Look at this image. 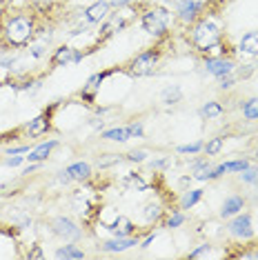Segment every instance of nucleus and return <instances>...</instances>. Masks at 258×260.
Instances as JSON below:
<instances>
[{
	"instance_id": "nucleus-15",
	"label": "nucleus",
	"mask_w": 258,
	"mask_h": 260,
	"mask_svg": "<svg viewBox=\"0 0 258 260\" xmlns=\"http://www.w3.org/2000/svg\"><path fill=\"white\" fill-rule=\"evenodd\" d=\"M240 54L245 56H258V31H249L240 38V45H238Z\"/></svg>"
},
{
	"instance_id": "nucleus-40",
	"label": "nucleus",
	"mask_w": 258,
	"mask_h": 260,
	"mask_svg": "<svg viewBox=\"0 0 258 260\" xmlns=\"http://www.w3.org/2000/svg\"><path fill=\"white\" fill-rule=\"evenodd\" d=\"M25 151H29V147H16V149H9L7 153L9 156H18V153H25Z\"/></svg>"
},
{
	"instance_id": "nucleus-26",
	"label": "nucleus",
	"mask_w": 258,
	"mask_h": 260,
	"mask_svg": "<svg viewBox=\"0 0 258 260\" xmlns=\"http://www.w3.org/2000/svg\"><path fill=\"white\" fill-rule=\"evenodd\" d=\"M243 116L247 120H258V98H249L243 103Z\"/></svg>"
},
{
	"instance_id": "nucleus-20",
	"label": "nucleus",
	"mask_w": 258,
	"mask_h": 260,
	"mask_svg": "<svg viewBox=\"0 0 258 260\" xmlns=\"http://www.w3.org/2000/svg\"><path fill=\"white\" fill-rule=\"evenodd\" d=\"M103 138L105 140H116V143H125V140L132 138V134H129V127H114V129H105Z\"/></svg>"
},
{
	"instance_id": "nucleus-24",
	"label": "nucleus",
	"mask_w": 258,
	"mask_h": 260,
	"mask_svg": "<svg viewBox=\"0 0 258 260\" xmlns=\"http://www.w3.org/2000/svg\"><path fill=\"white\" fill-rule=\"evenodd\" d=\"M103 78H105V74H93L89 80H87V85L83 87V96L85 98H91L93 93L98 91V87H101V82H103Z\"/></svg>"
},
{
	"instance_id": "nucleus-9",
	"label": "nucleus",
	"mask_w": 258,
	"mask_h": 260,
	"mask_svg": "<svg viewBox=\"0 0 258 260\" xmlns=\"http://www.w3.org/2000/svg\"><path fill=\"white\" fill-rule=\"evenodd\" d=\"M62 180H87L91 176V165L80 160V162H72L64 171H60Z\"/></svg>"
},
{
	"instance_id": "nucleus-18",
	"label": "nucleus",
	"mask_w": 258,
	"mask_h": 260,
	"mask_svg": "<svg viewBox=\"0 0 258 260\" xmlns=\"http://www.w3.org/2000/svg\"><path fill=\"white\" fill-rule=\"evenodd\" d=\"M47 129H49V120H47V116H45V114H40V116H36V118H34V120L27 125V134L34 138V136L45 134Z\"/></svg>"
},
{
	"instance_id": "nucleus-16",
	"label": "nucleus",
	"mask_w": 258,
	"mask_h": 260,
	"mask_svg": "<svg viewBox=\"0 0 258 260\" xmlns=\"http://www.w3.org/2000/svg\"><path fill=\"white\" fill-rule=\"evenodd\" d=\"M245 167H249V160H227L214 169V178H220V176H225V174H238V171H243Z\"/></svg>"
},
{
	"instance_id": "nucleus-6",
	"label": "nucleus",
	"mask_w": 258,
	"mask_h": 260,
	"mask_svg": "<svg viewBox=\"0 0 258 260\" xmlns=\"http://www.w3.org/2000/svg\"><path fill=\"white\" fill-rule=\"evenodd\" d=\"M205 67H207V72L212 76H216V78H222V76H230L232 72H236V64H234V60H230V58H222V56L207 58Z\"/></svg>"
},
{
	"instance_id": "nucleus-44",
	"label": "nucleus",
	"mask_w": 258,
	"mask_h": 260,
	"mask_svg": "<svg viewBox=\"0 0 258 260\" xmlns=\"http://www.w3.org/2000/svg\"><path fill=\"white\" fill-rule=\"evenodd\" d=\"M154 238H156V234H149L147 238L143 240V245H140V247H149V245H151V240H154Z\"/></svg>"
},
{
	"instance_id": "nucleus-29",
	"label": "nucleus",
	"mask_w": 258,
	"mask_h": 260,
	"mask_svg": "<svg viewBox=\"0 0 258 260\" xmlns=\"http://www.w3.org/2000/svg\"><path fill=\"white\" fill-rule=\"evenodd\" d=\"M122 182H125V187H132V189H138V191H143V189H147V182H145L143 178H140L138 174H127L125 178H122Z\"/></svg>"
},
{
	"instance_id": "nucleus-33",
	"label": "nucleus",
	"mask_w": 258,
	"mask_h": 260,
	"mask_svg": "<svg viewBox=\"0 0 258 260\" xmlns=\"http://www.w3.org/2000/svg\"><path fill=\"white\" fill-rule=\"evenodd\" d=\"M203 147L205 145L198 143V140H196V143H191V145H178V153H198Z\"/></svg>"
},
{
	"instance_id": "nucleus-43",
	"label": "nucleus",
	"mask_w": 258,
	"mask_h": 260,
	"mask_svg": "<svg viewBox=\"0 0 258 260\" xmlns=\"http://www.w3.org/2000/svg\"><path fill=\"white\" fill-rule=\"evenodd\" d=\"M29 258H43V249H40V247H34L31 253H29Z\"/></svg>"
},
{
	"instance_id": "nucleus-14",
	"label": "nucleus",
	"mask_w": 258,
	"mask_h": 260,
	"mask_svg": "<svg viewBox=\"0 0 258 260\" xmlns=\"http://www.w3.org/2000/svg\"><path fill=\"white\" fill-rule=\"evenodd\" d=\"M243 207H245L243 196H238V193H234V196H227L225 203H222V207H220V216L222 218H232V216L240 214V209H243Z\"/></svg>"
},
{
	"instance_id": "nucleus-8",
	"label": "nucleus",
	"mask_w": 258,
	"mask_h": 260,
	"mask_svg": "<svg viewBox=\"0 0 258 260\" xmlns=\"http://www.w3.org/2000/svg\"><path fill=\"white\" fill-rule=\"evenodd\" d=\"M109 9H111V5L107 0H98V3L89 5L85 9V22L87 25H98V22H103L109 16Z\"/></svg>"
},
{
	"instance_id": "nucleus-35",
	"label": "nucleus",
	"mask_w": 258,
	"mask_h": 260,
	"mask_svg": "<svg viewBox=\"0 0 258 260\" xmlns=\"http://www.w3.org/2000/svg\"><path fill=\"white\" fill-rule=\"evenodd\" d=\"M145 158H147V151H145V149H134V151H129L127 160H132V162H143Z\"/></svg>"
},
{
	"instance_id": "nucleus-21",
	"label": "nucleus",
	"mask_w": 258,
	"mask_h": 260,
	"mask_svg": "<svg viewBox=\"0 0 258 260\" xmlns=\"http://www.w3.org/2000/svg\"><path fill=\"white\" fill-rule=\"evenodd\" d=\"M203 193H205L203 189H187L185 196H183V200H180V207H183V209H191L194 205L201 203Z\"/></svg>"
},
{
	"instance_id": "nucleus-39",
	"label": "nucleus",
	"mask_w": 258,
	"mask_h": 260,
	"mask_svg": "<svg viewBox=\"0 0 258 260\" xmlns=\"http://www.w3.org/2000/svg\"><path fill=\"white\" fill-rule=\"evenodd\" d=\"M20 162H22L20 156H14V158H9V160H5V165H7V167H18Z\"/></svg>"
},
{
	"instance_id": "nucleus-32",
	"label": "nucleus",
	"mask_w": 258,
	"mask_h": 260,
	"mask_svg": "<svg viewBox=\"0 0 258 260\" xmlns=\"http://www.w3.org/2000/svg\"><path fill=\"white\" fill-rule=\"evenodd\" d=\"M207 256H214L212 245H201L198 249H194V251L189 253V258H207Z\"/></svg>"
},
{
	"instance_id": "nucleus-2",
	"label": "nucleus",
	"mask_w": 258,
	"mask_h": 260,
	"mask_svg": "<svg viewBox=\"0 0 258 260\" xmlns=\"http://www.w3.org/2000/svg\"><path fill=\"white\" fill-rule=\"evenodd\" d=\"M169 22H172V14L163 7L145 11L143 18H140V25H143V29L149 36H163V34L167 31Z\"/></svg>"
},
{
	"instance_id": "nucleus-17",
	"label": "nucleus",
	"mask_w": 258,
	"mask_h": 260,
	"mask_svg": "<svg viewBox=\"0 0 258 260\" xmlns=\"http://www.w3.org/2000/svg\"><path fill=\"white\" fill-rule=\"evenodd\" d=\"M127 18H122L120 14H111L107 22H105V27H103V36H111V34H116V31H122V27L127 25Z\"/></svg>"
},
{
	"instance_id": "nucleus-12",
	"label": "nucleus",
	"mask_w": 258,
	"mask_h": 260,
	"mask_svg": "<svg viewBox=\"0 0 258 260\" xmlns=\"http://www.w3.org/2000/svg\"><path fill=\"white\" fill-rule=\"evenodd\" d=\"M136 245H138V240H136V238H132V236H116V238H111V240H105V242H103V249H105V251H114V253H118V251L132 249V247H136Z\"/></svg>"
},
{
	"instance_id": "nucleus-23",
	"label": "nucleus",
	"mask_w": 258,
	"mask_h": 260,
	"mask_svg": "<svg viewBox=\"0 0 258 260\" xmlns=\"http://www.w3.org/2000/svg\"><path fill=\"white\" fill-rule=\"evenodd\" d=\"M180 87L178 85H172V87H167V89H163L160 93V100H163V105H176L180 100Z\"/></svg>"
},
{
	"instance_id": "nucleus-11",
	"label": "nucleus",
	"mask_w": 258,
	"mask_h": 260,
	"mask_svg": "<svg viewBox=\"0 0 258 260\" xmlns=\"http://www.w3.org/2000/svg\"><path fill=\"white\" fill-rule=\"evenodd\" d=\"M78 60H80V54L69 45L58 47L54 51V56H51V62H54L56 67H64V64H72V62H78Z\"/></svg>"
},
{
	"instance_id": "nucleus-10",
	"label": "nucleus",
	"mask_w": 258,
	"mask_h": 260,
	"mask_svg": "<svg viewBox=\"0 0 258 260\" xmlns=\"http://www.w3.org/2000/svg\"><path fill=\"white\" fill-rule=\"evenodd\" d=\"M203 5L198 0H178L176 3V11H178V18L185 20V22H194L196 16L201 14Z\"/></svg>"
},
{
	"instance_id": "nucleus-4",
	"label": "nucleus",
	"mask_w": 258,
	"mask_h": 260,
	"mask_svg": "<svg viewBox=\"0 0 258 260\" xmlns=\"http://www.w3.org/2000/svg\"><path fill=\"white\" fill-rule=\"evenodd\" d=\"M158 60H160V51H143L136 60L132 62V74L134 76H151L158 67Z\"/></svg>"
},
{
	"instance_id": "nucleus-22",
	"label": "nucleus",
	"mask_w": 258,
	"mask_h": 260,
	"mask_svg": "<svg viewBox=\"0 0 258 260\" xmlns=\"http://www.w3.org/2000/svg\"><path fill=\"white\" fill-rule=\"evenodd\" d=\"M163 214V205L160 203H149L143 209V222H156Z\"/></svg>"
},
{
	"instance_id": "nucleus-34",
	"label": "nucleus",
	"mask_w": 258,
	"mask_h": 260,
	"mask_svg": "<svg viewBox=\"0 0 258 260\" xmlns=\"http://www.w3.org/2000/svg\"><path fill=\"white\" fill-rule=\"evenodd\" d=\"M183 222H185V216L176 211V214H172V218H169V220H167V229H178Z\"/></svg>"
},
{
	"instance_id": "nucleus-28",
	"label": "nucleus",
	"mask_w": 258,
	"mask_h": 260,
	"mask_svg": "<svg viewBox=\"0 0 258 260\" xmlns=\"http://www.w3.org/2000/svg\"><path fill=\"white\" fill-rule=\"evenodd\" d=\"M101 222H103V227H111V224H114L116 220H118V211L114 209V207H105V209H101Z\"/></svg>"
},
{
	"instance_id": "nucleus-5",
	"label": "nucleus",
	"mask_w": 258,
	"mask_h": 260,
	"mask_svg": "<svg viewBox=\"0 0 258 260\" xmlns=\"http://www.w3.org/2000/svg\"><path fill=\"white\" fill-rule=\"evenodd\" d=\"M51 229H54L56 236H60L62 240H69V242H76L83 236V232H80V227L76 224L72 218H54V222H51Z\"/></svg>"
},
{
	"instance_id": "nucleus-41",
	"label": "nucleus",
	"mask_w": 258,
	"mask_h": 260,
	"mask_svg": "<svg viewBox=\"0 0 258 260\" xmlns=\"http://www.w3.org/2000/svg\"><path fill=\"white\" fill-rule=\"evenodd\" d=\"M151 167H154V169H165L167 167V160H165V158H160V160H154V162H151Z\"/></svg>"
},
{
	"instance_id": "nucleus-25",
	"label": "nucleus",
	"mask_w": 258,
	"mask_h": 260,
	"mask_svg": "<svg viewBox=\"0 0 258 260\" xmlns=\"http://www.w3.org/2000/svg\"><path fill=\"white\" fill-rule=\"evenodd\" d=\"M56 258H85V251H80V249H76L74 245H62L60 249H56Z\"/></svg>"
},
{
	"instance_id": "nucleus-13",
	"label": "nucleus",
	"mask_w": 258,
	"mask_h": 260,
	"mask_svg": "<svg viewBox=\"0 0 258 260\" xmlns=\"http://www.w3.org/2000/svg\"><path fill=\"white\" fill-rule=\"evenodd\" d=\"M58 147V140H47V143H40V145H36L34 149H29V160L31 162H43V160H47L49 158V153L54 151Z\"/></svg>"
},
{
	"instance_id": "nucleus-19",
	"label": "nucleus",
	"mask_w": 258,
	"mask_h": 260,
	"mask_svg": "<svg viewBox=\"0 0 258 260\" xmlns=\"http://www.w3.org/2000/svg\"><path fill=\"white\" fill-rule=\"evenodd\" d=\"M111 234L114 236H132L134 234V224H132V220H129V218H118V220H116L114 224H111V227H107Z\"/></svg>"
},
{
	"instance_id": "nucleus-45",
	"label": "nucleus",
	"mask_w": 258,
	"mask_h": 260,
	"mask_svg": "<svg viewBox=\"0 0 258 260\" xmlns=\"http://www.w3.org/2000/svg\"><path fill=\"white\" fill-rule=\"evenodd\" d=\"M0 18H3V5H0Z\"/></svg>"
},
{
	"instance_id": "nucleus-1",
	"label": "nucleus",
	"mask_w": 258,
	"mask_h": 260,
	"mask_svg": "<svg viewBox=\"0 0 258 260\" xmlns=\"http://www.w3.org/2000/svg\"><path fill=\"white\" fill-rule=\"evenodd\" d=\"M191 40L196 45L198 51H207L212 45H216L220 40V27L218 22L214 20H203L194 27V34H191Z\"/></svg>"
},
{
	"instance_id": "nucleus-31",
	"label": "nucleus",
	"mask_w": 258,
	"mask_h": 260,
	"mask_svg": "<svg viewBox=\"0 0 258 260\" xmlns=\"http://www.w3.org/2000/svg\"><path fill=\"white\" fill-rule=\"evenodd\" d=\"M220 147H222V138H212L207 145L203 147V149H205V153H207V156H216V153L220 151Z\"/></svg>"
},
{
	"instance_id": "nucleus-30",
	"label": "nucleus",
	"mask_w": 258,
	"mask_h": 260,
	"mask_svg": "<svg viewBox=\"0 0 258 260\" xmlns=\"http://www.w3.org/2000/svg\"><path fill=\"white\" fill-rule=\"evenodd\" d=\"M240 174V180L245 182V185H256L258 182V169L256 167H245L243 171H238Z\"/></svg>"
},
{
	"instance_id": "nucleus-36",
	"label": "nucleus",
	"mask_w": 258,
	"mask_h": 260,
	"mask_svg": "<svg viewBox=\"0 0 258 260\" xmlns=\"http://www.w3.org/2000/svg\"><path fill=\"white\" fill-rule=\"evenodd\" d=\"M116 162H120V156H116V153H109V158H101V167H109Z\"/></svg>"
},
{
	"instance_id": "nucleus-38",
	"label": "nucleus",
	"mask_w": 258,
	"mask_h": 260,
	"mask_svg": "<svg viewBox=\"0 0 258 260\" xmlns=\"http://www.w3.org/2000/svg\"><path fill=\"white\" fill-rule=\"evenodd\" d=\"M129 134H132L134 138H138V136H143V125H140V122H134V125L129 127Z\"/></svg>"
},
{
	"instance_id": "nucleus-7",
	"label": "nucleus",
	"mask_w": 258,
	"mask_h": 260,
	"mask_svg": "<svg viewBox=\"0 0 258 260\" xmlns=\"http://www.w3.org/2000/svg\"><path fill=\"white\" fill-rule=\"evenodd\" d=\"M230 234L236 238H251L254 229H251V218L247 214H236L230 220Z\"/></svg>"
},
{
	"instance_id": "nucleus-42",
	"label": "nucleus",
	"mask_w": 258,
	"mask_h": 260,
	"mask_svg": "<svg viewBox=\"0 0 258 260\" xmlns=\"http://www.w3.org/2000/svg\"><path fill=\"white\" fill-rule=\"evenodd\" d=\"M129 3H132V0H111L109 5H111V7H127Z\"/></svg>"
},
{
	"instance_id": "nucleus-27",
	"label": "nucleus",
	"mask_w": 258,
	"mask_h": 260,
	"mask_svg": "<svg viewBox=\"0 0 258 260\" xmlns=\"http://www.w3.org/2000/svg\"><path fill=\"white\" fill-rule=\"evenodd\" d=\"M201 114H203L205 120H214L216 116H220V114H222V107H220V103L212 100V103H205V107H203Z\"/></svg>"
},
{
	"instance_id": "nucleus-3",
	"label": "nucleus",
	"mask_w": 258,
	"mask_h": 260,
	"mask_svg": "<svg viewBox=\"0 0 258 260\" xmlns=\"http://www.w3.org/2000/svg\"><path fill=\"white\" fill-rule=\"evenodd\" d=\"M31 34H34V25L29 18H25V16H16V18H11L7 22V27H5V38H7L14 47L25 45L27 40L31 38Z\"/></svg>"
},
{
	"instance_id": "nucleus-37",
	"label": "nucleus",
	"mask_w": 258,
	"mask_h": 260,
	"mask_svg": "<svg viewBox=\"0 0 258 260\" xmlns=\"http://www.w3.org/2000/svg\"><path fill=\"white\" fill-rule=\"evenodd\" d=\"M29 54H31L34 58H40V56L45 54V45H40V43H38V45H34L31 49H29Z\"/></svg>"
}]
</instances>
